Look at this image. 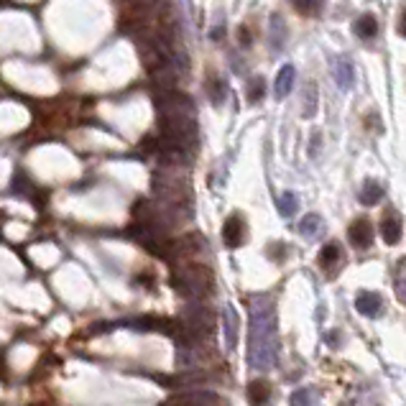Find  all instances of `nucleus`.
I'll return each mask as SVG.
<instances>
[{
    "label": "nucleus",
    "mask_w": 406,
    "mask_h": 406,
    "mask_svg": "<svg viewBox=\"0 0 406 406\" xmlns=\"http://www.w3.org/2000/svg\"><path fill=\"white\" fill-rule=\"evenodd\" d=\"M171 287L187 299H202L212 292V271L202 263H190L182 271H174Z\"/></svg>",
    "instance_id": "2"
},
{
    "label": "nucleus",
    "mask_w": 406,
    "mask_h": 406,
    "mask_svg": "<svg viewBox=\"0 0 406 406\" xmlns=\"http://www.w3.org/2000/svg\"><path fill=\"white\" fill-rule=\"evenodd\" d=\"M315 401H317L315 388H299L292 396V406H315Z\"/></svg>",
    "instance_id": "19"
},
{
    "label": "nucleus",
    "mask_w": 406,
    "mask_h": 406,
    "mask_svg": "<svg viewBox=\"0 0 406 406\" xmlns=\"http://www.w3.org/2000/svg\"><path fill=\"white\" fill-rule=\"evenodd\" d=\"M223 325H225V348L233 351L235 343H238V312H235L233 307H225Z\"/></svg>",
    "instance_id": "10"
},
{
    "label": "nucleus",
    "mask_w": 406,
    "mask_h": 406,
    "mask_svg": "<svg viewBox=\"0 0 406 406\" xmlns=\"http://www.w3.org/2000/svg\"><path fill=\"white\" fill-rule=\"evenodd\" d=\"M294 79H296V70L294 64H284L279 70V74H276V79H273V95H276V100H284L292 92V87H294Z\"/></svg>",
    "instance_id": "6"
},
{
    "label": "nucleus",
    "mask_w": 406,
    "mask_h": 406,
    "mask_svg": "<svg viewBox=\"0 0 406 406\" xmlns=\"http://www.w3.org/2000/svg\"><path fill=\"white\" fill-rule=\"evenodd\" d=\"M223 240L228 248H238L245 243V220L240 215H230L223 225Z\"/></svg>",
    "instance_id": "5"
},
{
    "label": "nucleus",
    "mask_w": 406,
    "mask_h": 406,
    "mask_svg": "<svg viewBox=\"0 0 406 406\" xmlns=\"http://www.w3.org/2000/svg\"><path fill=\"white\" fill-rule=\"evenodd\" d=\"M271 384L263 379H256L248 384V401L251 406H266L271 401Z\"/></svg>",
    "instance_id": "8"
},
{
    "label": "nucleus",
    "mask_w": 406,
    "mask_h": 406,
    "mask_svg": "<svg viewBox=\"0 0 406 406\" xmlns=\"http://www.w3.org/2000/svg\"><path fill=\"white\" fill-rule=\"evenodd\" d=\"M353 31H355V36H360V39H373V36L379 34V21H376V15H371V13L360 15V18L353 23Z\"/></svg>",
    "instance_id": "12"
},
{
    "label": "nucleus",
    "mask_w": 406,
    "mask_h": 406,
    "mask_svg": "<svg viewBox=\"0 0 406 406\" xmlns=\"http://www.w3.org/2000/svg\"><path fill=\"white\" fill-rule=\"evenodd\" d=\"M251 332H248V363L256 371L273 368L279 358V327H276V307L271 296H251Z\"/></svg>",
    "instance_id": "1"
},
{
    "label": "nucleus",
    "mask_w": 406,
    "mask_h": 406,
    "mask_svg": "<svg viewBox=\"0 0 406 406\" xmlns=\"http://www.w3.org/2000/svg\"><path fill=\"white\" fill-rule=\"evenodd\" d=\"M348 238H351L353 248H360V251L371 248V243H373V225H371V220H365V217L355 220V223L348 228Z\"/></svg>",
    "instance_id": "4"
},
{
    "label": "nucleus",
    "mask_w": 406,
    "mask_h": 406,
    "mask_svg": "<svg viewBox=\"0 0 406 406\" xmlns=\"http://www.w3.org/2000/svg\"><path fill=\"white\" fill-rule=\"evenodd\" d=\"M138 284H148V287H154V273H140Z\"/></svg>",
    "instance_id": "24"
},
{
    "label": "nucleus",
    "mask_w": 406,
    "mask_h": 406,
    "mask_svg": "<svg viewBox=\"0 0 406 406\" xmlns=\"http://www.w3.org/2000/svg\"><path fill=\"white\" fill-rule=\"evenodd\" d=\"M325 223H322V217L320 215H307V217H301L299 220V233L304 235V238H317L320 233H322Z\"/></svg>",
    "instance_id": "13"
},
{
    "label": "nucleus",
    "mask_w": 406,
    "mask_h": 406,
    "mask_svg": "<svg viewBox=\"0 0 406 406\" xmlns=\"http://www.w3.org/2000/svg\"><path fill=\"white\" fill-rule=\"evenodd\" d=\"M238 39H240L243 46H251V34H248V28H245V26L238 28Z\"/></svg>",
    "instance_id": "23"
},
{
    "label": "nucleus",
    "mask_w": 406,
    "mask_h": 406,
    "mask_svg": "<svg viewBox=\"0 0 406 406\" xmlns=\"http://www.w3.org/2000/svg\"><path fill=\"white\" fill-rule=\"evenodd\" d=\"M335 263H343V248L337 243H327L322 251H320V266L329 268L335 266Z\"/></svg>",
    "instance_id": "14"
},
{
    "label": "nucleus",
    "mask_w": 406,
    "mask_h": 406,
    "mask_svg": "<svg viewBox=\"0 0 406 406\" xmlns=\"http://www.w3.org/2000/svg\"><path fill=\"white\" fill-rule=\"evenodd\" d=\"M263 95H266V82H263V77H253L251 82H248V103H258V100H263Z\"/></svg>",
    "instance_id": "18"
},
{
    "label": "nucleus",
    "mask_w": 406,
    "mask_h": 406,
    "mask_svg": "<svg viewBox=\"0 0 406 406\" xmlns=\"http://www.w3.org/2000/svg\"><path fill=\"white\" fill-rule=\"evenodd\" d=\"M276 207H279V212L284 217H292L296 210H299V199H296L294 192H284V195L276 199Z\"/></svg>",
    "instance_id": "16"
},
{
    "label": "nucleus",
    "mask_w": 406,
    "mask_h": 406,
    "mask_svg": "<svg viewBox=\"0 0 406 406\" xmlns=\"http://www.w3.org/2000/svg\"><path fill=\"white\" fill-rule=\"evenodd\" d=\"M355 309L363 317H379L381 309H384V299L376 292H360L355 296Z\"/></svg>",
    "instance_id": "7"
},
{
    "label": "nucleus",
    "mask_w": 406,
    "mask_h": 406,
    "mask_svg": "<svg viewBox=\"0 0 406 406\" xmlns=\"http://www.w3.org/2000/svg\"><path fill=\"white\" fill-rule=\"evenodd\" d=\"M353 79H355V72H353L351 59H337L335 62V82L340 90H351Z\"/></svg>",
    "instance_id": "11"
},
{
    "label": "nucleus",
    "mask_w": 406,
    "mask_h": 406,
    "mask_svg": "<svg viewBox=\"0 0 406 406\" xmlns=\"http://www.w3.org/2000/svg\"><path fill=\"white\" fill-rule=\"evenodd\" d=\"M399 34L406 39V11H404V15H401V21H399Z\"/></svg>",
    "instance_id": "26"
},
{
    "label": "nucleus",
    "mask_w": 406,
    "mask_h": 406,
    "mask_svg": "<svg viewBox=\"0 0 406 406\" xmlns=\"http://www.w3.org/2000/svg\"><path fill=\"white\" fill-rule=\"evenodd\" d=\"M317 110V95H315V84L309 82L307 90H304V118H312Z\"/></svg>",
    "instance_id": "21"
},
{
    "label": "nucleus",
    "mask_w": 406,
    "mask_h": 406,
    "mask_svg": "<svg viewBox=\"0 0 406 406\" xmlns=\"http://www.w3.org/2000/svg\"><path fill=\"white\" fill-rule=\"evenodd\" d=\"M381 238L388 245H396L401 240V220L396 217V212H386V217L381 220Z\"/></svg>",
    "instance_id": "9"
},
{
    "label": "nucleus",
    "mask_w": 406,
    "mask_h": 406,
    "mask_svg": "<svg viewBox=\"0 0 406 406\" xmlns=\"http://www.w3.org/2000/svg\"><path fill=\"white\" fill-rule=\"evenodd\" d=\"M182 322L184 327L190 329V335L202 345L212 335V329H215V315H212V309L207 304H202L199 299H192L190 307L184 309Z\"/></svg>",
    "instance_id": "3"
},
{
    "label": "nucleus",
    "mask_w": 406,
    "mask_h": 406,
    "mask_svg": "<svg viewBox=\"0 0 406 406\" xmlns=\"http://www.w3.org/2000/svg\"><path fill=\"white\" fill-rule=\"evenodd\" d=\"M393 289H396V296L406 304V258H401L396 263V281H393Z\"/></svg>",
    "instance_id": "17"
},
{
    "label": "nucleus",
    "mask_w": 406,
    "mask_h": 406,
    "mask_svg": "<svg viewBox=\"0 0 406 406\" xmlns=\"http://www.w3.org/2000/svg\"><path fill=\"white\" fill-rule=\"evenodd\" d=\"M207 95H210V100L215 103V105H220L225 100V82L223 79L212 77L210 82H207Z\"/></svg>",
    "instance_id": "20"
},
{
    "label": "nucleus",
    "mask_w": 406,
    "mask_h": 406,
    "mask_svg": "<svg viewBox=\"0 0 406 406\" xmlns=\"http://www.w3.org/2000/svg\"><path fill=\"white\" fill-rule=\"evenodd\" d=\"M294 8L301 15H315L322 8V0H294Z\"/></svg>",
    "instance_id": "22"
},
{
    "label": "nucleus",
    "mask_w": 406,
    "mask_h": 406,
    "mask_svg": "<svg viewBox=\"0 0 406 406\" xmlns=\"http://www.w3.org/2000/svg\"><path fill=\"white\" fill-rule=\"evenodd\" d=\"M381 197H384V187H381L379 182H373V179H368V182L363 184V190H360V202L363 204H379Z\"/></svg>",
    "instance_id": "15"
},
{
    "label": "nucleus",
    "mask_w": 406,
    "mask_h": 406,
    "mask_svg": "<svg viewBox=\"0 0 406 406\" xmlns=\"http://www.w3.org/2000/svg\"><path fill=\"white\" fill-rule=\"evenodd\" d=\"M337 337H340V332H335V329L327 332V345H329V348H337Z\"/></svg>",
    "instance_id": "25"
}]
</instances>
